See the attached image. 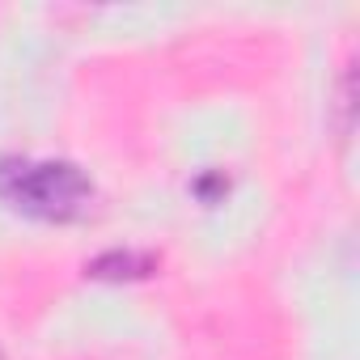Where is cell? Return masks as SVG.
<instances>
[{
  "label": "cell",
  "instance_id": "3957f363",
  "mask_svg": "<svg viewBox=\"0 0 360 360\" xmlns=\"http://www.w3.org/2000/svg\"><path fill=\"white\" fill-rule=\"evenodd\" d=\"M0 360H5V356H0Z\"/></svg>",
  "mask_w": 360,
  "mask_h": 360
},
{
  "label": "cell",
  "instance_id": "7a4b0ae2",
  "mask_svg": "<svg viewBox=\"0 0 360 360\" xmlns=\"http://www.w3.org/2000/svg\"><path fill=\"white\" fill-rule=\"evenodd\" d=\"M157 255H144V250H106L102 259H94L85 271L94 280H144L157 271Z\"/></svg>",
  "mask_w": 360,
  "mask_h": 360
},
{
  "label": "cell",
  "instance_id": "6da1fadb",
  "mask_svg": "<svg viewBox=\"0 0 360 360\" xmlns=\"http://www.w3.org/2000/svg\"><path fill=\"white\" fill-rule=\"evenodd\" d=\"M0 200L22 217L72 225L98 208V187L77 161L60 157H5L0 161Z\"/></svg>",
  "mask_w": 360,
  "mask_h": 360
}]
</instances>
